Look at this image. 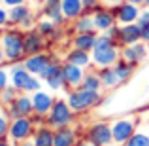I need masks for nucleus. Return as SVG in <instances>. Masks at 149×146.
<instances>
[{
	"label": "nucleus",
	"mask_w": 149,
	"mask_h": 146,
	"mask_svg": "<svg viewBox=\"0 0 149 146\" xmlns=\"http://www.w3.org/2000/svg\"><path fill=\"white\" fill-rule=\"evenodd\" d=\"M93 63H95L98 68L102 66H113L119 61V49H117V42L113 40L108 34H98L96 38L95 49H93Z\"/></svg>",
	"instance_id": "obj_1"
},
{
	"label": "nucleus",
	"mask_w": 149,
	"mask_h": 146,
	"mask_svg": "<svg viewBox=\"0 0 149 146\" xmlns=\"http://www.w3.org/2000/svg\"><path fill=\"white\" fill-rule=\"evenodd\" d=\"M23 36L25 32L17 29H8L2 32V38H0V44L4 48V53H6V61L10 63H19L26 57L25 55V46H23Z\"/></svg>",
	"instance_id": "obj_2"
},
{
	"label": "nucleus",
	"mask_w": 149,
	"mask_h": 146,
	"mask_svg": "<svg viewBox=\"0 0 149 146\" xmlns=\"http://www.w3.org/2000/svg\"><path fill=\"white\" fill-rule=\"evenodd\" d=\"M10 82L13 87H17L21 93H34L42 87V82L38 80L34 74H30L25 68V65L15 63L10 70Z\"/></svg>",
	"instance_id": "obj_3"
},
{
	"label": "nucleus",
	"mask_w": 149,
	"mask_h": 146,
	"mask_svg": "<svg viewBox=\"0 0 149 146\" xmlns=\"http://www.w3.org/2000/svg\"><path fill=\"white\" fill-rule=\"evenodd\" d=\"M66 101H68L70 108H72L74 112L79 114V112H85V110L96 106L102 101V97H100V91H91V89L77 87V89H74V91L68 93V99H66Z\"/></svg>",
	"instance_id": "obj_4"
},
{
	"label": "nucleus",
	"mask_w": 149,
	"mask_h": 146,
	"mask_svg": "<svg viewBox=\"0 0 149 146\" xmlns=\"http://www.w3.org/2000/svg\"><path fill=\"white\" fill-rule=\"evenodd\" d=\"M47 125L49 127H68L74 120V110L70 108L68 101H62V99H55V104L51 108V112L47 114Z\"/></svg>",
	"instance_id": "obj_5"
},
{
	"label": "nucleus",
	"mask_w": 149,
	"mask_h": 146,
	"mask_svg": "<svg viewBox=\"0 0 149 146\" xmlns=\"http://www.w3.org/2000/svg\"><path fill=\"white\" fill-rule=\"evenodd\" d=\"M34 131H36V127H34L32 118H15L10 123L8 135H10V139L15 140V142H23V140H26Z\"/></svg>",
	"instance_id": "obj_6"
},
{
	"label": "nucleus",
	"mask_w": 149,
	"mask_h": 146,
	"mask_svg": "<svg viewBox=\"0 0 149 146\" xmlns=\"http://www.w3.org/2000/svg\"><path fill=\"white\" fill-rule=\"evenodd\" d=\"M87 139L93 146H108L109 142H113V133L111 127L104 121H98V123H93L87 131Z\"/></svg>",
	"instance_id": "obj_7"
},
{
	"label": "nucleus",
	"mask_w": 149,
	"mask_h": 146,
	"mask_svg": "<svg viewBox=\"0 0 149 146\" xmlns=\"http://www.w3.org/2000/svg\"><path fill=\"white\" fill-rule=\"evenodd\" d=\"M6 110H8V114H10L11 120H15V118H30L34 114L32 97H29L26 93H21Z\"/></svg>",
	"instance_id": "obj_8"
},
{
	"label": "nucleus",
	"mask_w": 149,
	"mask_h": 146,
	"mask_svg": "<svg viewBox=\"0 0 149 146\" xmlns=\"http://www.w3.org/2000/svg\"><path fill=\"white\" fill-rule=\"evenodd\" d=\"M113 13H115L117 17V23L119 25H128V23H136L140 17V13H142V10H140V6H136V4H130V2H121L117 4V6H111Z\"/></svg>",
	"instance_id": "obj_9"
},
{
	"label": "nucleus",
	"mask_w": 149,
	"mask_h": 146,
	"mask_svg": "<svg viewBox=\"0 0 149 146\" xmlns=\"http://www.w3.org/2000/svg\"><path fill=\"white\" fill-rule=\"evenodd\" d=\"M40 80H44L45 84H47V87L51 89H61L62 85H64V76H62V65L57 61H51L47 66H45V70L40 74Z\"/></svg>",
	"instance_id": "obj_10"
},
{
	"label": "nucleus",
	"mask_w": 149,
	"mask_h": 146,
	"mask_svg": "<svg viewBox=\"0 0 149 146\" xmlns=\"http://www.w3.org/2000/svg\"><path fill=\"white\" fill-rule=\"evenodd\" d=\"M93 19H95L96 30H100V32H106V30H109L111 27L117 25V17H115V13H113L111 8L98 6L95 11H93Z\"/></svg>",
	"instance_id": "obj_11"
},
{
	"label": "nucleus",
	"mask_w": 149,
	"mask_h": 146,
	"mask_svg": "<svg viewBox=\"0 0 149 146\" xmlns=\"http://www.w3.org/2000/svg\"><path fill=\"white\" fill-rule=\"evenodd\" d=\"M8 19H10V25H17V27L29 29L32 25V10L29 6H25V4L8 8Z\"/></svg>",
	"instance_id": "obj_12"
},
{
	"label": "nucleus",
	"mask_w": 149,
	"mask_h": 146,
	"mask_svg": "<svg viewBox=\"0 0 149 146\" xmlns=\"http://www.w3.org/2000/svg\"><path fill=\"white\" fill-rule=\"evenodd\" d=\"M142 40V29L138 23H128V25L119 27V34H117V44L121 46H132L138 44Z\"/></svg>",
	"instance_id": "obj_13"
},
{
	"label": "nucleus",
	"mask_w": 149,
	"mask_h": 146,
	"mask_svg": "<svg viewBox=\"0 0 149 146\" xmlns=\"http://www.w3.org/2000/svg\"><path fill=\"white\" fill-rule=\"evenodd\" d=\"M51 61H53V59H51V55L42 51V53H36V55H26V57L23 59V65H25V68L29 70L30 74L40 76Z\"/></svg>",
	"instance_id": "obj_14"
},
{
	"label": "nucleus",
	"mask_w": 149,
	"mask_h": 146,
	"mask_svg": "<svg viewBox=\"0 0 149 146\" xmlns=\"http://www.w3.org/2000/svg\"><path fill=\"white\" fill-rule=\"evenodd\" d=\"M23 46H25V55H36L42 53V49L45 48V36L40 34L38 30H26L23 36Z\"/></svg>",
	"instance_id": "obj_15"
},
{
	"label": "nucleus",
	"mask_w": 149,
	"mask_h": 146,
	"mask_svg": "<svg viewBox=\"0 0 149 146\" xmlns=\"http://www.w3.org/2000/svg\"><path fill=\"white\" fill-rule=\"evenodd\" d=\"M62 76H64V85L66 87L77 89L81 85V82H83V78H85V72H83L81 66L66 61L64 65H62Z\"/></svg>",
	"instance_id": "obj_16"
},
{
	"label": "nucleus",
	"mask_w": 149,
	"mask_h": 146,
	"mask_svg": "<svg viewBox=\"0 0 149 146\" xmlns=\"http://www.w3.org/2000/svg\"><path fill=\"white\" fill-rule=\"evenodd\" d=\"M111 133H113V142L127 144L128 139L134 135V121L132 120H117L111 125Z\"/></svg>",
	"instance_id": "obj_17"
},
{
	"label": "nucleus",
	"mask_w": 149,
	"mask_h": 146,
	"mask_svg": "<svg viewBox=\"0 0 149 146\" xmlns=\"http://www.w3.org/2000/svg\"><path fill=\"white\" fill-rule=\"evenodd\" d=\"M42 13H44V17L51 19L57 27L64 25L66 21L64 13H62V0H45L42 4Z\"/></svg>",
	"instance_id": "obj_18"
},
{
	"label": "nucleus",
	"mask_w": 149,
	"mask_h": 146,
	"mask_svg": "<svg viewBox=\"0 0 149 146\" xmlns=\"http://www.w3.org/2000/svg\"><path fill=\"white\" fill-rule=\"evenodd\" d=\"M32 104H34V114L47 116L51 112V108H53V104H55V99H53L51 93L38 89V91L32 93Z\"/></svg>",
	"instance_id": "obj_19"
},
{
	"label": "nucleus",
	"mask_w": 149,
	"mask_h": 146,
	"mask_svg": "<svg viewBox=\"0 0 149 146\" xmlns=\"http://www.w3.org/2000/svg\"><path fill=\"white\" fill-rule=\"evenodd\" d=\"M121 55H123L125 61L132 63V65H138L140 61L146 59L147 49H146V46H143L142 42H138V44H132V46H125L123 51H121Z\"/></svg>",
	"instance_id": "obj_20"
},
{
	"label": "nucleus",
	"mask_w": 149,
	"mask_h": 146,
	"mask_svg": "<svg viewBox=\"0 0 149 146\" xmlns=\"http://www.w3.org/2000/svg\"><path fill=\"white\" fill-rule=\"evenodd\" d=\"M62 13L66 21H76L79 15L85 13L83 0H62Z\"/></svg>",
	"instance_id": "obj_21"
},
{
	"label": "nucleus",
	"mask_w": 149,
	"mask_h": 146,
	"mask_svg": "<svg viewBox=\"0 0 149 146\" xmlns=\"http://www.w3.org/2000/svg\"><path fill=\"white\" fill-rule=\"evenodd\" d=\"M96 38H98L96 30L95 32H79L72 38V46L77 49H83V51H93L96 44Z\"/></svg>",
	"instance_id": "obj_22"
},
{
	"label": "nucleus",
	"mask_w": 149,
	"mask_h": 146,
	"mask_svg": "<svg viewBox=\"0 0 149 146\" xmlns=\"http://www.w3.org/2000/svg\"><path fill=\"white\" fill-rule=\"evenodd\" d=\"M76 144V131L70 127H58L55 129L53 146H74Z\"/></svg>",
	"instance_id": "obj_23"
},
{
	"label": "nucleus",
	"mask_w": 149,
	"mask_h": 146,
	"mask_svg": "<svg viewBox=\"0 0 149 146\" xmlns=\"http://www.w3.org/2000/svg\"><path fill=\"white\" fill-rule=\"evenodd\" d=\"M53 137H55V131H51L47 123L42 125V127H36L32 146H53Z\"/></svg>",
	"instance_id": "obj_24"
},
{
	"label": "nucleus",
	"mask_w": 149,
	"mask_h": 146,
	"mask_svg": "<svg viewBox=\"0 0 149 146\" xmlns=\"http://www.w3.org/2000/svg\"><path fill=\"white\" fill-rule=\"evenodd\" d=\"M98 76L102 80V87H106V89H113L121 84V80H119V76H117L113 66H102L98 70Z\"/></svg>",
	"instance_id": "obj_25"
},
{
	"label": "nucleus",
	"mask_w": 149,
	"mask_h": 146,
	"mask_svg": "<svg viewBox=\"0 0 149 146\" xmlns=\"http://www.w3.org/2000/svg\"><path fill=\"white\" fill-rule=\"evenodd\" d=\"M66 61H68V63H74V65L81 66V68H85V66L91 65L93 57L89 55V51H83V49L74 48V49H70L68 53H66Z\"/></svg>",
	"instance_id": "obj_26"
},
{
	"label": "nucleus",
	"mask_w": 149,
	"mask_h": 146,
	"mask_svg": "<svg viewBox=\"0 0 149 146\" xmlns=\"http://www.w3.org/2000/svg\"><path fill=\"white\" fill-rule=\"evenodd\" d=\"M74 30L76 34L79 32H95L96 27H95V19H93V13H83L74 21Z\"/></svg>",
	"instance_id": "obj_27"
},
{
	"label": "nucleus",
	"mask_w": 149,
	"mask_h": 146,
	"mask_svg": "<svg viewBox=\"0 0 149 146\" xmlns=\"http://www.w3.org/2000/svg\"><path fill=\"white\" fill-rule=\"evenodd\" d=\"M113 68H115V72H117V76H119L121 82H127L128 78L132 76V72H134V65H132V63H128V61H125L123 57H121L119 61L113 65Z\"/></svg>",
	"instance_id": "obj_28"
},
{
	"label": "nucleus",
	"mask_w": 149,
	"mask_h": 146,
	"mask_svg": "<svg viewBox=\"0 0 149 146\" xmlns=\"http://www.w3.org/2000/svg\"><path fill=\"white\" fill-rule=\"evenodd\" d=\"M79 87H83V89H91V91H100V87H102V80H100V76L98 74H85V78H83V82H81V85Z\"/></svg>",
	"instance_id": "obj_29"
},
{
	"label": "nucleus",
	"mask_w": 149,
	"mask_h": 146,
	"mask_svg": "<svg viewBox=\"0 0 149 146\" xmlns=\"http://www.w3.org/2000/svg\"><path fill=\"white\" fill-rule=\"evenodd\" d=\"M57 29L58 27L55 25L53 21H51V19H42V21H38V32L40 34H44V36H57Z\"/></svg>",
	"instance_id": "obj_30"
},
{
	"label": "nucleus",
	"mask_w": 149,
	"mask_h": 146,
	"mask_svg": "<svg viewBox=\"0 0 149 146\" xmlns=\"http://www.w3.org/2000/svg\"><path fill=\"white\" fill-rule=\"evenodd\" d=\"M17 97H19V89H17V87H13V85L10 84L2 93H0V102H2L4 106H10Z\"/></svg>",
	"instance_id": "obj_31"
},
{
	"label": "nucleus",
	"mask_w": 149,
	"mask_h": 146,
	"mask_svg": "<svg viewBox=\"0 0 149 146\" xmlns=\"http://www.w3.org/2000/svg\"><path fill=\"white\" fill-rule=\"evenodd\" d=\"M125 146H149V135H146V133H134Z\"/></svg>",
	"instance_id": "obj_32"
},
{
	"label": "nucleus",
	"mask_w": 149,
	"mask_h": 146,
	"mask_svg": "<svg viewBox=\"0 0 149 146\" xmlns=\"http://www.w3.org/2000/svg\"><path fill=\"white\" fill-rule=\"evenodd\" d=\"M10 114H8V110H0V139H4V137L8 135V131H10Z\"/></svg>",
	"instance_id": "obj_33"
},
{
	"label": "nucleus",
	"mask_w": 149,
	"mask_h": 146,
	"mask_svg": "<svg viewBox=\"0 0 149 146\" xmlns=\"http://www.w3.org/2000/svg\"><path fill=\"white\" fill-rule=\"evenodd\" d=\"M83 6H85V13H91L98 6H102V0H83Z\"/></svg>",
	"instance_id": "obj_34"
},
{
	"label": "nucleus",
	"mask_w": 149,
	"mask_h": 146,
	"mask_svg": "<svg viewBox=\"0 0 149 146\" xmlns=\"http://www.w3.org/2000/svg\"><path fill=\"white\" fill-rule=\"evenodd\" d=\"M8 82H10V74H8L4 68H0V93H2L4 89H6L8 85H10Z\"/></svg>",
	"instance_id": "obj_35"
},
{
	"label": "nucleus",
	"mask_w": 149,
	"mask_h": 146,
	"mask_svg": "<svg viewBox=\"0 0 149 146\" xmlns=\"http://www.w3.org/2000/svg\"><path fill=\"white\" fill-rule=\"evenodd\" d=\"M6 25H10V19H8V10H6V6H0V29H4Z\"/></svg>",
	"instance_id": "obj_36"
},
{
	"label": "nucleus",
	"mask_w": 149,
	"mask_h": 146,
	"mask_svg": "<svg viewBox=\"0 0 149 146\" xmlns=\"http://www.w3.org/2000/svg\"><path fill=\"white\" fill-rule=\"evenodd\" d=\"M136 23H138L140 27H142V25H147V23H149V10L142 11V13H140V17H138V21H136Z\"/></svg>",
	"instance_id": "obj_37"
},
{
	"label": "nucleus",
	"mask_w": 149,
	"mask_h": 146,
	"mask_svg": "<svg viewBox=\"0 0 149 146\" xmlns=\"http://www.w3.org/2000/svg\"><path fill=\"white\" fill-rule=\"evenodd\" d=\"M26 0H2V4L6 8H13V6H21V4H25Z\"/></svg>",
	"instance_id": "obj_38"
},
{
	"label": "nucleus",
	"mask_w": 149,
	"mask_h": 146,
	"mask_svg": "<svg viewBox=\"0 0 149 146\" xmlns=\"http://www.w3.org/2000/svg\"><path fill=\"white\" fill-rule=\"evenodd\" d=\"M140 29H142V40L149 42V23H147V25H142Z\"/></svg>",
	"instance_id": "obj_39"
},
{
	"label": "nucleus",
	"mask_w": 149,
	"mask_h": 146,
	"mask_svg": "<svg viewBox=\"0 0 149 146\" xmlns=\"http://www.w3.org/2000/svg\"><path fill=\"white\" fill-rule=\"evenodd\" d=\"M121 2H125V0H102V4H106V6H117V4H121Z\"/></svg>",
	"instance_id": "obj_40"
},
{
	"label": "nucleus",
	"mask_w": 149,
	"mask_h": 146,
	"mask_svg": "<svg viewBox=\"0 0 149 146\" xmlns=\"http://www.w3.org/2000/svg\"><path fill=\"white\" fill-rule=\"evenodd\" d=\"M4 61H6V53H4L2 44H0V65H4Z\"/></svg>",
	"instance_id": "obj_41"
},
{
	"label": "nucleus",
	"mask_w": 149,
	"mask_h": 146,
	"mask_svg": "<svg viewBox=\"0 0 149 146\" xmlns=\"http://www.w3.org/2000/svg\"><path fill=\"white\" fill-rule=\"evenodd\" d=\"M127 2L136 4V6H143V4H146V0H127Z\"/></svg>",
	"instance_id": "obj_42"
},
{
	"label": "nucleus",
	"mask_w": 149,
	"mask_h": 146,
	"mask_svg": "<svg viewBox=\"0 0 149 146\" xmlns=\"http://www.w3.org/2000/svg\"><path fill=\"white\" fill-rule=\"evenodd\" d=\"M74 146H93V144L87 142V140H81V142H77V144H74Z\"/></svg>",
	"instance_id": "obj_43"
},
{
	"label": "nucleus",
	"mask_w": 149,
	"mask_h": 146,
	"mask_svg": "<svg viewBox=\"0 0 149 146\" xmlns=\"http://www.w3.org/2000/svg\"><path fill=\"white\" fill-rule=\"evenodd\" d=\"M0 146H11L8 140H4V139H0Z\"/></svg>",
	"instance_id": "obj_44"
},
{
	"label": "nucleus",
	"mask_w": 149,
	"mask_h": 146,
	"mask_svg": "<svg viewBox=\"0 0 149 146\" xmlns=\"http://www.w3.org/2000/svg\"><path fill=\"white\" fill-rule=\"evenodd\" d=\"M32 2H34V4H40V6H42V4H44L45 0H32Z\"/></svg>",
	"instance_id": "obj_45"
},
{
	"label": "nucleus",
	"mask_w": 149,
	"mask_h": 146,
	"mask_svg": "<svg viewBox=\"0 0 149 146\" xmlns=\"http://www.w3.org/2000/svg\"><path fill=\"white\" fill-rule=\"evenodd\" d=\"M143 6H146V8H149V0H146V4H143Z\"/></svg>",
	"instance_id": "obj_46"
},
{
	"label": "nucleus",
	"mask_w": 149,
	"mask_h": 146,
	"mask_svg": "<svg viewBox=\"0 0 149 146\" xmlns=\"http://www.w3.org/2000/svg\"><path fill=\"white\" fill-rule=\"evenodd\" d=\"M0 2H2V0H0Z\"/></svg>",
	"instance_id": "obj_47"
}]
</instances>
